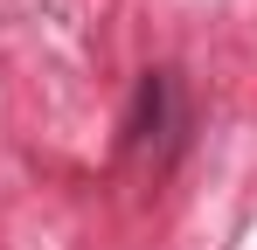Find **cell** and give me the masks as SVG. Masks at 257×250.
<instances>
[{"label": "cell", "instance_id": "cell-1", "mask_svg": "<svg viewBox=\"0 0 257 250\" xmlns=\"http://www.w3.org/2000/svg\"><path fill=\"white\" fill-rule=\"evenodd\" d=\"M181 125V97H174V70H146L125 111V146H174Z\"/></svg>", "mask_w": 257, "mask_h": 250}]
</instances>
